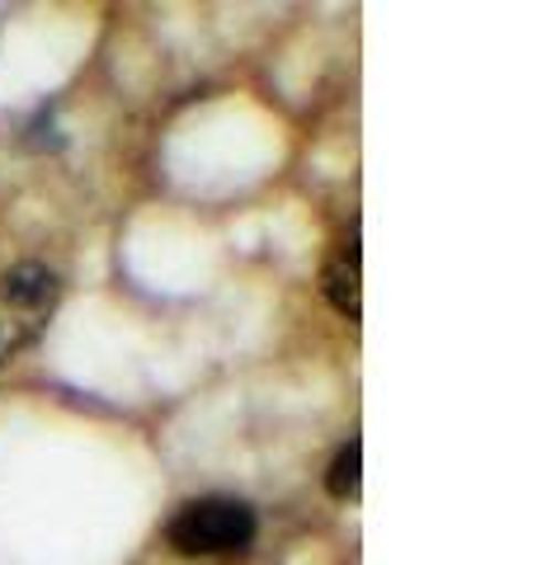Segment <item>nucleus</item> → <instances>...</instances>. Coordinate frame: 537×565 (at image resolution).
I'll list each match as a JSON object with an SVG mask.
<instances>
[{"label": "nucleus", "instance_id": "obj_2", "mask_svg": "<svg viewBox=\"0 0 537 565\" xmlns=\"http://www.w3.org/2000/svg\"><path fill=\"white\" fill-rule=\"evenodd\" d=\"M255 509L227 494H208V500L185 504L170 519V546L185 556H231L255 542Z\"/></svg>", "mask_w": 537, "mask_h": 565}, {"label": "nucleus", "instance_id": "obj_3", "mask_svg": "<svg viewBox=\"0 0 537 565\" xmlns=\"http://www.w3.org/2000/svg\"><path fill=\"white\" fill-rule=\"evenodd\" d=\"M364 250H358V226H349L345 236L335 241V250L326 255V269H320V288H326L330 307L345 316V321H358L364 316Z\"/></svg>", "mask_w": 537, "mask_h": 565}, {"label": "nucleus", "instance_id": "obj_4", "mask_svg": "<svg viewBox=\"0 0 537 565\" xmlns=\"http://www.w3.org/2000/svg\"><path fill=\"white\" fill-rule=\"evenodd\" d=\"M358 467H364V448H358V438H349L326 471V490L335 500H358Z\"/></svg>", "mask_w": 537, "mask_h": 565}, {"label": "nucleus", "instance_id": "obj_1", "mask_svg": "<svg viewBox=\"0 0 537 565\" xmlns=\"http://www.w3.org/2000/svg\"><path fill=\"white\" fill-rule=\"evenodd\" d=\"M57 297L62 282L43 264H14L0 274V367L14 363L48 330Z\"/></svg>", "mask_w": 537, "mask_h": 565}]
</instances>
